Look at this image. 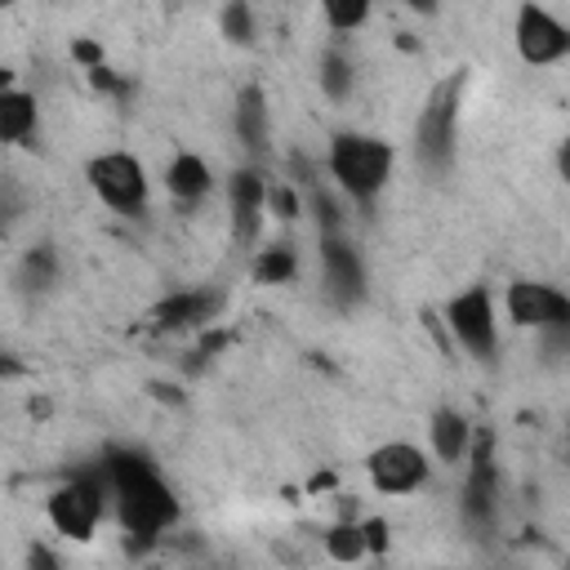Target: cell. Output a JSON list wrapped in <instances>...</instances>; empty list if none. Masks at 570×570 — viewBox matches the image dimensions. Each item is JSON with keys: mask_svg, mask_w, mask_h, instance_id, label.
Returning a JSON list of instances; mask_svg holds the SVG:
<instances>
[{"mask_svg": "<svg viewBox=\"0 0 570 570\" xmlns=\"http://www.w3.org/2000/svg\"><path fill=\"white\" fill-rule=\"evenodd\" d=\"M361 530H365L370 557H383V552H387V521H383V517H361Z\"/></svg>", "mask_w": 570, "mask_h": 570, "instance_id": "obj_25", "label": "cell"}, {"mask_svg": "<svg viewBox=\"0 0 570 570\" xmlns=\"http://www.w3.org/2000/svg\"><path fill=\"white\" fill-rule=\"evenodd\" d=\"M445 330L450 338L472 356V361H494L499 356V312L494 294L485 285H468L445 303Z\"/></svg>", "mask_w": 570, "mask_h": 570, "instance_id": "obj_6", "label": "cell"}, {"mask_svg": "<svg viewBox=\"0 0 570 570\" xmlns=\"http://www.w3.org/2000/svg\"><path fill=\"white\" fill-rule=\"evenodd\" d=\"M330 31H361L374 13V0H316Z\"/></svg>", "mask_w": 570, "mask_h": 570, "instance_id": "obj_23", "label": "cell"}, {"mask_svg": "<svg viewBox=\"0 0 570 570\" xmlns=\"http://www.w3.org/2000/svg\"><path fill=\"white\" fill-rule=\"evenodd\" d=\"M316 80H321V94H325V98L347 102L352 89H356V62H352L343 49H325L321 62H316Z\"/></svg>", "mask_w": 570, "mask_h": 570, "instance_id": "obj_20", "label": "cell"}, {"mask_svg": "<svg viewBox=\"0 0 570 570\" xmlns=\"http://www.w3.org/2000/svg\"><path fill=\"white\" fill-rule=\"evenodd\" d=\"M396 169V151L387 138L365 134V129H338L325 147V174L334 178V187L361 205H370Z\"/></svg>", "mask_w": 570, "mask_h": 570, "instance_id": "obj_2", "label": "cell"}, {"mask_svg": "<svg viewBox=\"0 0 570 570\" xmlns=\"http://www.w3.org/2000/svg\"><path fill=\"white\" fill-rule=\"evenodd\" d=\"M102 476L111 490V517L120 530L138 543H156L178 521V499L169 481L156 472V463L134 445H111L102 454Z\"/></svg>", "mask_w": 570, "mask_h": 570, "instance_id": "obj_1", "label": "cell"}, {"mask_svg": "<svg viewBox=\"0 0 570 570\" xmlns=\"http://www.w3.org/2000/svg\"><path fill=\"white\" fill-rule=\"evenodd\" d=\"M512 45H517L525 67H557L570 53V31L552 9L521 0L517 22H512Z\"/></svg>", "mask_w": 570, "mask_h": 570, "instance_id": "obj_9", "label": "cell"}, {"mask_svg": "<svg viewBox=\"0 0 570 570\" xmlns=\"http://www.w3.org/2000/svg\"><path fill=\"white\" fill-rule=\"evenodd\" d=\"M472 436H476V428H472V419L463 410L441 405V410L428 414V445H432V459L436 463L459 468L468 459V450H472Z\"/></svg>", "mask_w": 570, "mask_h": 570, "instance_id": "obj_14", "label": "cell"}, {"mask_svg": "<svg viewBox=\"0 0 570 570\" xmlns=\"http://www.w3.org/2000/svg\"><path fill=\"white\" fill-rule=\"evenodd\" d=\"M267 214H272V218H281V223L303 218V187H294L289 178L267 183Z\"/></svg>", "mask_w": 570, "mask_h": 570, "instance_id": "obj_24", "label": "cell"}, {"mask_svg": "<svg viewBox=\"0 0 570 570\" xmlns=\"http://www.w3.org/2000/svg\"><path fill=\"white\" fill-rule=\"evenodd\" d=\"M463 89H468V76L454 71L445 80H436L419 107V120H414V151H419V165L423 169H445L454 160V138H459V107H463Z\"/></svg>", "mask_w": 570, "mask_h": 570, "instance_id": "obj_4", "label": "cell"}, {"mask_svg": "<svg viewBox=\"0 0 570 570\" xmlns=\"http://www.w3.org/2000/svg\"><path fill=\"white\" fill-rule=\"evenodd\" d=\"M218 312V294L209 289H183V294H169L151 307V325L156 330H196V325H209Z\"/></svg>", "mask_w": 570, "mask_h": 570, "instance_id": "obj_15", "label": "cell"}, {"mask_svg": "<svg viewBox=\"0 0 570 570\" xmlns=\"http://www.w3.org/2000/svg\"><path fill=\"white\" fill-rule=\"evenodd\" d=\"M27 561H31V566H58V557H53V552H45V548H31V552H27Z\"/></svg>", "mask_w": 570, "mask_h": 570, "instance_id": "obj_29", "label": "cell"}, {"mask_svg": "<svg viewBox=\"0 0 570 570\" xmlns=\"http://www.w3.org/2000/svg\"><path fill=\"white\" fill-rule=\"evenodd\" d=\"M165 191H169L178 205H200V200L214 191V174H209V165H205L196 151H178V156L165 165Z\"/></svg>", "mask_w": 570, "mask_h": 570, "instance_id": "obj_16", "label": "cell"}, {"mask_svg": "<svg viewBox=\"0 0 570 570\" xmlns=\"http://www.w3.org/2000/svg\"><path fill=\"white\" fill-rule=\"evenodd\" d=\"M428 472H432L428 454L419 445H410V441H383V445H374L365 454V476L387 499H401V494L423 490L428 485Z\"/></svg>", "mask_w": 570, "mask_h": 570, "instance_id": "obj_10", "label": "cell"}, {"mask_svg": "<svg viewBox=\"0 0 570 570\" xmlns=\"http://www.w3.org/2000/svg\"><path fill=\"white\" fill-rule=\"evenodd\" d=\"M263 218H267V174L249 160V165H236L227 174V223H232V240L240 249H249L263 232Z\"/></svg>", "mask_w": 570, "mask_h": 570, "instance_id": "obj_11", "label": "cell"}, {"mask_svg": "<svg viewBox=\"0 0 570 570\" xmlns=\"http://www.w3.org/2000/svg\"><path fill=\"white\" fill-rule=\"evenodd\" d=\"M9 4H18V0H0V9H9Z\"/></svg>", "mask_w": 570, "mask_h": 570, "instance_id": "obj_32", "label": "cell"}, {"mask_svg": "<svg viewBox=\"0 0 570 570\" xmlns=\"http://www.w3.org/2000/svg\"><path fill=\"white\" fill-rule=\"evenodd\" d=\"M18 209H22V200H18V191H13V183L9 178H0V236L13 227V218H18Z\"/></svg>", "mask_w": 570, "mask_h": 570, "instance_id": "obj_26", "label": "cell"}, {"mask_svg": "<svg viewBox=\"0 0 570 570\" xmlns=\"http://www.w3.org/2000/svg\"><path fill=\"white\" fill-rule=\"evenodd\" d=\"M85 183L111 214H125V218H138L151 196V178L134 151H98L85 165Z\"/></svg>", "mask_w": 570, "mask_h": 570, "instance_id": "obj_5", "label": "cell"}, {"mask_svg": "<svg viewBox=\"0 0 570 570\" xmlns=\"http://www.w3.org/2000/svg\"><path fill=\"white\" fill-rule=\"evenodd\" d=\"M414 13H436V0H405Z\"/></svg>", "mask_w": 570, "mask_h": 570, "instance_id": "obj_30", "label": "cell"}, {"mask_svg": "<svg viewBox=\"0 0 570 570\" xmlns=\"http://www.w3.org/2000/svg\"><path fill=\"white\" fill-rule=\"evenodd\" d=\"M18 285H22L27 294H45V289H53V285H58V249H53V245H36V249H27L22 263H18Z\"/></svg>", "mask_w": 570, "mask_h": 570, "instance_id": "obj_21", "label": "cell"}, {"mask_svg": "<svg viewBox=\"0 0 570 570\" xmlns=\"http://www.w3.org/2000/svg\"><path fill=\"white\" fill-rule=\"evenodd\" d=\"M503 312L517 330H539L557 343H566L570 334V298L557 289V285H543V281H508L503 289Z\"/></svg>", "mask_w": 570, "mask_h": 570, "instance_id": "obj_7", "label": "cell"}, {"mask_svg": "<svg viewBox=\"0 0 570 570\" xmlns=\"http://www.w3.org/2000/svg\"><path fill=\"white\" fill-rule=\"evenodd\" d=\"M36 129H40V107H36V94H27V89H4L0 94V142L4 147H22V142H31L36 138Z\"/></svg>", "mask_w": 570, "mask_h": 570, "instance_id": "obj_17", "label": "cell"}, {"mask_svg": "<svg viewBox=\"0 0 570 570\" xmlns=\"http://www.w3.org/2000/svg\"><path fill=\"white\" fill-rule=\"evenodd\" d=\"M321 548H325V557H330V561H343V566L365 561V557H370V548H365L361 517H338V521H330V525H325V534H321Z\"/></svg>", "mask_w": 570, "mask_h": 570, "instance_id": "obj_19", "label": "cell"}, {"mask_svg": "<svg viewBox=\"0 0 570 570\" xmlns=\"http://www.w3.org/2000/svg\"><path fill=\"white\" fill-rule=\"evenodd\" d=\"M218 31H223V40L227 45H254L258 40V18H254V9H249V0H227L223 9H218Z\"/></svg>", "mask_w": 570, "mask_h": 570, "instance_id": "obj_22", "label": "cell"}, {"mask_svg": "<svg viewBox=\"0 0 570 570\" xmlns=\"http://www.w3.org/2000/svg\"><path fill=\"white\" fill-rule=\"evenodd\" d=\"M107 508H111V490H107V476H102L98 463L85 468V472H71V476H67L62 485H53L49 499H45L49 525H53L62 539H76V543H89V539L98 534Z\"/></svg>", "mask_w": 570, "mask_h": 570, "instance_id": "obj_3", "label": "cell"}, {"mask_svg": "<svg viewBox=\"0 0 570 570\" xmlns=\"http://www.w3.org/2000/svg\"><path fill=\"white\" fill-rule=\"evenodd\" d=\"M71 58H76V62H85V71H89V67H98V62H102V49H98L94 40H76V45H71Z\"/></svg>", "mask_w": 570, "mask_h": 570, "instance_id": "obj_27", "label": "cell"}, {"mask_svg": "<svg viewBox=\"0 0 570 570\" xmlns=\"http://www.w3.org/2000/svg\"><path fill=\"white\" fill-rule=\"evenodd\" d=\"M4 89H13V71H9V67H0V94H4Z\"/></svg>", "mask_w": 570, "mask_h": 570, "instance_id": "obj_31", "label": "cell"}, {"mask_svg": "<svg viewBox=\"0 0 570 570\" xmlns=\"http://www.w3.org/2000/svg\"><path fill=\"white\" fill-rule=\"evenodd\" d=\"M0 379H22V361H13L9 352H0Z\"/></svg>", "mask_w": 570, "mask_h": 570, "instance_id": "obj_28", "label": "cell"}, {"mask_svg": "<svg viewBox=\"0 0 570 570\" xmlns=\"http://www.w3.org/2000/svg\"><path fill=\"white\" fill-rule=\"evenodd\" d=\"M321 281H325V294L338 303V307H356L365 298V285H370V272H365V258L361 249L343 236V232H321Z\"/></svg>", "mask_w": 570, "mask_h": 570, "instance_id": "obj_12", "label": "cell"}, {"mask_svg": "<svg viewBox=\"0 0 570 570\" xmlns=\"http://www.w3.org/2000/svg\"><path fill=\"white\" fill-rule=\"evenodd\" d=\"M249 276H254L258 285H294V281H298V249H294L289 240L263 245V249L254 254V263H249Z\"/></svg>", "mask_w": 570, "mask_h": 570, "instance_id": "obj_18", "label": "cell"}, {"mask_svg": "<svg viewBox=\"0 0 570 570\" xmlns=\"http://www.w3.org/2000/svg\"><path fill=\"white\" fill-rule=\"evenodd\" d=\"M459 512L472 530H494L499 521V463H494V441L490 432L472 436V450L463 459V494Z\"/></svg>", "mask_w": 570, "mask_h": 570, "instance_id": "obj_8", "label": "cell"}, {"mask_svg": "<svg viewBox=\"0 0 570 570\" xmlns=\"http://www.w3.org/2000/svg\"><path fill=\"white\" fill-rule=\"evenodd\" d=\"M232 129H236V142L245 147V156L254 165H263L267 151H272V107H267L263 85H240L236 111H232Z\"/></svg>", "mask_w": 570, "mask_h": 570, "instance_id": "obj_13", "label": "cell"}]
</instances>
